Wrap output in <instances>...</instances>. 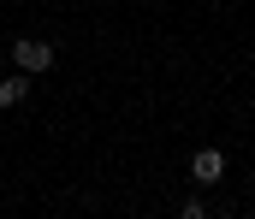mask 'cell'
<instances>
[{"mask_svg":"<svg viewBox=\"0 0 255 219\" xmlns=\"http://www.w3.org/2000/svg\"><path fill=\"white\" fill-rule=\"evenodd\" d=\"M30 83H36V77H30V72H12V77H6V83H0V107H18V101L30 95Z\"/></svg>","mask_w":255,"mask_h":219,"instance_id":"cell-3","label":"cell"},{"mask_svg":"<svg viewBox=\"0 0 255 219\" xmlns=\"http://www.w3.org/2000/svg\"><path fill=\"white\" fill-rule=\"evenodd\" d=\"M226 178V154L220 148H196L190 154V184H220Z\"/></svg>","mask_w":255,"mask_h":219,"instance_id":"cell-2","label":"cell"},{"mask_svg":"<svg viewBox=\"0 0 255 219\" xmlns=\"http://www.w3.org/2000/svg\"><path fill=\"white\" fill-rule=\"evenodd\" d=\"M54 60H60V48H54V42H42V36H18V42H12V66H18V72H30V77L54 72Z\"/></svg>","mask_w":255,"mask_h":219,"instance_id":"cell-1","label":"cell"}]
</instances>
